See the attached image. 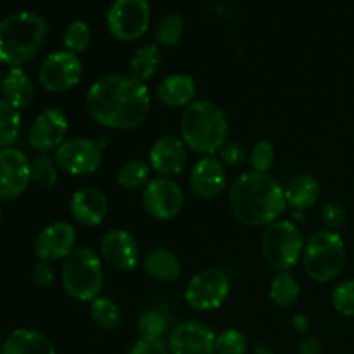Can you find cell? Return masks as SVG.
<instances>
[{
	"instance_id": "obj_1",
	"label": "cell",
	"mask_w": 354,
	"mask_h": 354,
	"mask_svg": "<svg viewBox=\"0 0 354 354\" xmlns=\"http://www.w3.org/2000/svg\"><path fill=\"white\" fill-rule=\"evenodd\" d=\"M90 118L111 130H133L151 113L147 85L131 75L113 73L90 85L85 95Z\"/></svg>"
},
{
	"instance_id": "obj_2",
	"label": "cell",
	"mask_w": 354,
	"mask_h": 354,
	"mask_svg": "<svg viewBox=\"0 0 354 354\" xmlns=\"http://www.w3.org/2000/svg\"><path fill=\"white\" fill-rule=\"evenodd\" d=\"M228 204L239 221L249 227H268L287 207L283 187L268 173L249 171L239 176L228 192Z\"/></svg>"
},
{
	"instance_id": "obj_3",
	"label": "cell",
	"mask_w": 354,
	"mask_h": 354,
	"mask_svg": "<svg viewBox=\"0 0 354 354\" xmlns=\"http://www.w3.org/2000/svg\"><path fill=\"white\" fill-rule=\"evenodd\" d=\"M48 24L40 14L21 10L0 21V62L21 68L44 47Z\"/></svg>"
},
{
	"instance_id": "obj_4",
	"label": "cell",
	"mask_w": 354,
	"mask_h": 354,
	"mask_svg": "<svg viewBox=\"0 0 354 354\" xmlns=\"http://www.w3.org/2000/svg\"><path fill=\"white\" fill-rule=\"evenodd\" d=\"M180 135L189 149L213 156L228 140L227 116L211 100H194L180 118Z\"/></svg>"
},
{
	"instance_id": "obj_5",
	"label": "cell",
	"mask_w": 354,
	"mask_h": 354,
	"mask_svg": "<svg viewBox=\"0 0 354 354\" xmlns=\"http://www.w3.org/2000/svg\"><path fill=\"white\" fill-rule=\"evenodd\" d=\"M61 280L69 297L92 303L104 286L102 261L92 249L76 248L62 263Z\"/></svg>"
},
{
	"instance_id": "obj_6",
	"label": "cell",
	"mask_w": 354,
	"mask_h": 354,
	"mask_svg": "<svg viewBox=\"0 0 354 354\" xmlns=\"http://www.w3.org/2000/svg\"><path fill=\"white\" fill-rule=\"evenodd\" d=\"M346 263V245L334 230H320L308 239L303 252L304 273L315 282H330L341 275Z\"/></svg>"
},
{
	"instance_id": "obj_7",
	"label": "cell",
	"mask_w": 354,
	"mask_h": 354,
	"mask_svg": "<svg viewBox=\"0 0 354 354\" xmlns=\"http://www.w3.org/2000/svg\"><path fill=\"white\" fill-rule=\"evenodd\" d=\"M303 234L294 221L277 220L265 227L261 235V254L272 268L289 272L303 259Z\"/></svg>"
},
{
	"instance_id": "obj_8",
	"label": "cell",
	"mask_w": 354,
	"mask_h": 354,
	"mask_svg": "<svg viewBox=\"0 0 354 354\" xmlns=\"http://www.w3.org/2000/svg\"><path fill=\"white\" fill-rule=\"evenodd\" d=\"M151 24L149 0H114L107 12V28L121 41H133L144 37Z\"/></svg>"
},
{
	"instance_id": "obj_9",
	"label": "cell",
	"mask_w": 354,
	"mask_h": 354,
	"mask_svg": "<svg viewBox=\"0 0 354 354\" xmlns=\"http://www.w3.org/2000/svg\"><path fill=\"white\" fill-rule=\"evenodd\" d=\"M230 294V279L221 270H203L189 280L185 303L196 311L218 310Z\"/></svg>"
},
{
	"instance_id": "obj_10",
	"label": "cell",
	"mask_w": 354,
	"mask_h": 354,
	"mask_svg": "<svg viewBox=\"0 0 354 354\" xmlns=\"http://www.w3.org/2000/svg\"><path fill=\"white\" fill-rule=\"evenodd\" d=\"M83 76V66L78 55L68 50L52 52L38 69V80L45 90L54 93L75 88Z\"/></svg>"
},
{
	"instance_id": "obj_11",
	"label": "cell",
	"mask_w": 354,
	"mask_h": 354,
	"mask_svg": "<svg viewBox=\"0 0 354 354\" xmlns=\"http://www.w3.org/2000/svg\"><path fill=\"white\" fill-rule=\"evenodd\" d=\"M54 159L57 168L68 175H92L102 165V147L90 138H69L55 151Z\"/></svg>"
},
{
	"instance_id": "obj_12",
	"label": "cell",
	"mask_w": 354,
	"mask_h": 354,
	"mask_svg": "<svg viewBox=\"0 0 354 354\" xmlns=\"http://www.w3.org/2000/svg\"><path fill=\"white\" fill-rule=\"evenodd\" d=\"M185 197L183 190L173 178H154L144 187L142 204L149 216L158 221H168L178 216Z\"/></svg>"
},
{
	"instance_id": "obj_13",
	"label": "cell",
	"mask_w": 354,
	"mask_h": 354,
	"mask_svg": "<svg viewBox=\"0 0 354 354\" xmlns=\"http://www.w3.org/2000/svg\"><path fill=\"white\" fill-rule=\"evenodd\" d=\"M69 121L64 111L57 107H47L33 120L28 133V142L31 149L40 154H47L50 151H57L66 142Z\"/></svg>"
},
{
	"instance_id": "obj_14",
	"label": "cell",
	"mask_w": 354,
	"mask_h": 354,
	"mask_svg": "<svg viewBox=\"0 0 354 354\" xmlns=\"http://www.w3.org/2000/svg\"><path fill=\"white\" fill-rule=\"evenodd\" d=\"M31 182V162L14 147L0 149V199L14 201L26 192Z\"/></svg>"
},
{
	"instance_id": "obj_15",
	"label": "cell",
	"mask_w": 354,
	"mask_h": 354,
	"mask_svg": "<svg viewBox=\"0 0 354 354\" xmlns=\"http://www.w3.org/2000/svg\"><path fill=\"white\" fill-rule=\"evenodd\" d=\"M78 234L68 221H55L41 228L35 241V252L40 261H59L66 259L76 249Z\"/></svg>"
},
{
	"instance_id": "obj_16",
	"label": "cell",
	"mask_w": 354,
	"mask_h": 354,
	"mask_svg": "<svg viewBox=\"0 0 354 354\" xmlns=\"http://www.w3.org/2000/svg\"><path fill=\"white\" fill-rule=\"evenodd\" d=\"M100 256L104 261L120 272H131L140 261V249L133 235L123 228L106 232L100 241Z\"/></svg>"
},
{
	"instance_id": "obj_17",
	"label": "cell",
	"mask_w": 354,
	"mask_h": 354,
	"mask_svg": "<svg viewBox=\"0 0 354 354\" xmlns=\"http://www.w3.org/2000/svg\"><path fill=\"white\" fill-rule=\"evenodd\" d=\"M168 348L171 354H216V335L201 322H182L169 334Z\"/></svg>"
},
{
	"instance_id": "obj_18",
	"label": "cell",
	"mask_w": 354,
	"mask_h": 354,
	"mask_svg": "<svg viewBox=\"0 0 354 354\" xmlns=\"http://www.w3.org/2000/svg\"><path fill=\"white\" fill-rule=\"evenodd\" d=\"M189 161V147L182 138L175 135H165L151 145L149 165L162 178L180 175Z\"/></svg>"
},
{
	"instance_id": "obj_19",
	"label": "cell",
	"mask_w": 354,
	"mask_h": 354,
	"mask_svg": "<svg viewBox=\"0 0 354 354\" xmlns=\"http://www.w3.org/2000/svg\"><path fill=\"white\" fill-rule=\"evenodd\" d=\"M190 189L199 199L209 201L220 196L227 185L225 165L214 156H204L190 171Z\"/></svg>"
},
{
	"instance_id": "obj_20",
	"label": "cell",
	"mask_w": 354,
	"mask_h": 354,
	"mask_svg": "<svg viewBox=\"0 0 354 354\" xmlns=\"http://www.w3.org/2000/svg\"><path fill=\"white\" fill-rule=\"evenodd\" d=\"M69 213L76 223L83 227H97L109 213V197L97 187H83L71 196Z\"/></svg>"
},
{
	"instance_id": "obj_21",
	"label": "cell",
	"mask_w": 354,
	"mask_h": 354,
	"mask_svg": "<svg viewBox=\"0 0 354 354\" xmlns=\"http://www.w3.org/2000/svg\"><path fill=\"white\" fill-rule=\"evenodd\" d=\"M197 93L196 82L192 76L183 75V73H176V75H169L159 83L158 86V97L165 106L168 107H187L194 102Z\"/></svg>"
},
{
	"instance_id": "obj_22",
	"label": "cell",
	"mask_w": 354,
	"mask_h": 354,
	"mask_svg": "<svg viewBox=\"0 0 354 354\" xmlns=\"http://www.w3.org/2000/svg\"><path fill=\"white\" fill-rule=\"evenodd\" d=\"M2 354H57L54 344L44 334L31 328H16L7 335Z\"/></svg>"
},
{
	"instance_id": "obj_23",
	"label": "cell",
	"mask_w": 354,
	"mask_h": 354,
	"mask_svg": "<svg viewBox=\"0 0 354 354\" xmlns=\"http://www.w3.org/2000/svg\"><path fill=\"white\" fill-rule=\"evenodd\" d=\"M283 194H286L287 206L297 211H306L320 199V183L310 173H299L283 187Z\"/></svg>"
},
{
	"instance_id": "obj_24",
	"label": "cell",
	"mask_w": 354,
	"mask_h": 354,
	"mask_svg": "<svg viewBox=\"0 0 354 354\" xmlns=\"http://www.w3.org/2000/svg\"><path fill=\"white\" fill-rule=\"evenodd\" d=\"M144 270L158 282H175L182 273L180 259L165 248H156L144 258Z\"/></svg>"
},
{
	"instance_id": "obj_25",
	"label": "cell",
	"mask_w": 354,
	"mask_h": 354,
	"mask_svg": "<svg viewBox=\"0 0 354 354\" xmlns=\"http://www.w3.org/2000/svg\"><path fill=\"white\" fill-rule=\"evenodd\" d=\"M3 99L12 104L16 109L30 106L35 95V86L30 75L23 68H10L2 82Z\"/></svg>"
},
{
	"instance_id": "obj_26",
	"label": "cell",
	"mask_w": 354,
	"mask_h": 354,
	"mask_svg": "<svg viewBox=\"0 0 354 354\" xmlns=\"http://www.w3.org/2000/svg\"><path fill=\"white\" fill-rule=\"evenodd\" d=\"M159 64H161V50L158 45H144L131 55L128 75L145 83L158 73Z\"/></svg>"
},
{
	"instance_id": "obj_27",
	"label": "cell",
	"mask_w": 354,
	"mask_h": 354,
	"mask_svg": "<svg viewBox=\"0 0 354 354\" xmlns=\"http://www.w3.org/2000/svg\"><path fill=\"white\" fill-rule=\"evenodd\" d=\"M301 296L296 277L289 272H279L270 283V299L280 308H292Z\"/></svg>"
},
{
	"instance_id": "obj_28",
	"label": "cell",
	"mask_w": 354,
	"mask_h": 354,
	"mask_svg": "<svg viewBox=\"0 0 354 354\" xmlns=\"http://www.w3.org/2000/svg\"><path fill=\"white\" fill-rule=\"evenodd\" d=\"M151 165L142 159H131L124 162L118 171V185L124 190H137L151 182Z\"/></svg>"
},
{
	"instance_id": "obj_29",
	"label": "cell",
	"mask_w": 354,
	"mask_h": 354,
	"mask_svg": "<svg viewBox=\"0 0 354 354\" xmlns=\"http://www.w3.org/2000/svg\"><path fill=\"white\" fill-rule=\"evenodd\" d=\"M90 317L99 327L106 330H116L123 322V313L120 306L109 297H95L90 303Z\"/></svg>"
},
{
	"instance_id": "obj_30",
	"label": "cell",
	"mask_w": 354,
	"mask_h": 354,
	"mask_svg": "<svg viewBox=\"0 0 354 354\" xmlns=\"http://www.w3.org/2000/svg\"><path fill=\"white\" fill-rule=\"evenodd\" d=\"M21 133L19 109L0 99V149L10 147Z\"/></svg>"
},
{
	"instance_id": "obj_31",
	"label": "cell",
	"mask_w": 354,
	"mask_h": 354,
	"mask_svg": "<svg viewBox=\"0 0 354 354\" xmlns=\"http://www.w3.org/2000/svg\"><path fill=\"white\" fill-rule=\"evenodd\" d=\"M183 31H185L183 17L178 12H169L162 17L161 23L156 28V40L165 47H175L182 40Z\"/></svg>"
},
{
	"instance_id": "obj_32",
	"label": "cell",
	"mask_w": 354,
	"mask_h": 354,
	"mask_svg": "<svg viewBox=\"0 0 354 354\" xmlns=\"http://www.w3.org/2000/svg\"><path fill=\"white\" fill-rule=\"evenodd\" d=\"M57 165L55 159L48 154H38L31 162V182L45 190H50L57 185Z\"/></svg>"
},
{
	"instance_id": "obj_33",
	"label": "cell",
	"mask_w": 354,
	"mask_h": 354,
	"mask_svg": "<svg viewBox=\"0 0 354 354\" xmlns=\"http://www.w3.org/2000/svg\"><path fill=\"white\" fill-rule=\"evenodd\" d=\"M138 334L140 339L162 341V335L168 330V318L159 310H147L138 318Z\"/></svg>"
},
{
	"instance_id": "obj_34",
	"label": "cell",
	"mask_w": 354,
	"mask_h": 354,
	"mask_svg": "<svg viewBox=\"0 0 354 354\" xmlns=\"http://www.w3.org/2000/svg\"><path fill=\"white\" fill-rule=\"evenodd\" d=\"M90 41H92V30L85 21H73L64 30L62 44L68 52L76 55L82 54L90 47Z\"/></svg>"
},
{
	"instance_id": "obj_35",
	"label": "cell",
	"mask_w": 354,
	"mask_h": 354,
	"mask_svg": "<svg viewBox=\"0 0 354 354\" xmlns=\"http://www.w3.org/2000/svg\"><path fill=\"white\" fill-rule=\"evenodd\" d=\"M248 348V337L237 328H227L216 335V348H214L216 354H245Z\"/></svg>"
},
{
	"instance_id": "obj_36",
	"label": "cell",
	"mask_w": 354,
	"mask_h": 354,
	"mask_svg": "<svg viewBox=\"0 0 354 354\" xmlns=\"http://www.w3.org/2000/svg\"><path fill=\"white\" fill-rule=\"evenodd\" d=\"M251 161L252 171L256 173H268L272 169L273 162H275V147L272 142L268 140H259L256 142L254 147L251 149Z\"/></svg>"
},
{
	"instance_id": "obj_37",
	"label": "cell",
	"mask_w": 354,
	"mask_h": 354,
	"mask_svg": "<svg viewBox=\"0 0 354 354\" xmlns=\"http://www.w3.org/2000/svg\"><path fill=\"white\" fill-rule=\"evenodd\" d=\"M332 304L335 311L344 317H354V279L339 283L332 292Z\"/></svg>"
},
{
	"instance_id": "obj_38",
	"label": "cell",
	"mask_w": 354,
	"mask_h": 354,
	"mask_svg": "<svg viewBox=\"0 0 354 354\" xmlns=\"http://www.w3.org/2000/svg\"><path fill=\"white\" fill-rule=\"evenodd\" d=\"M346 218H348V211L341 201L327 203L322 209V223H324L325 230L337 232L346 223Z\"/></svg>"
},
{
	"instance_id": "obj_39",
	"label": "cell",
	"mask_w": 354,
	"mask_h": 354,
	"mask_svg": "<svg viewBox=\"0 0 354 354\" xmlns=\"http://www.w3.org/2000/svg\"><path fill=\"white\" fill-rule=\"evenodd\" d=\"M218 152H220V161L232 168L244 165V161L248 159V149L237 140H227Z\"/></svg>"
},
{
	"instance_id": "obj_40",
	"label": "cell",
	"mask_w": 354,
	"mask_h": 354,
	"mask_svg": "<svg viewBox=\"0 0 354 354\" xmlns=\"http://www.w3.org/2000/svg\"><path fill=\"white\" fill-rule=\"evenodd\" d=\"M127 354H169V348L162 341H151V339H138L133 342Z\"/></svg>"
},
{
	"instance_id": "obj_41",
	"label": "cell",
	"mask_w": 354,
	"mask_h": 354,
	"mask_svg": "<svg viewBox=\"0 0 354 354\" xmlns=\"http://www.w3.org/2000/svg\"><path fill=\"white\" fill-rule=\"evenodd\" d=\"M31 280L37 287H48L54 282V270L47 261H38L31 270Z\"/></svg>"
},
{
	"instance_id": "obj_42",
	"label": "cell",
	"mask_w": 354,
	"mask_h": 354,
	"mask_svg": "<svg viewBox=\"0 0 354 354\" xmlns=\"http://www.w3.org/2000/svg\"><path fill=\"white\" fill-rule=\"evenodd\" d=\"M299 354H324V344L317 337H306L299 344Z\"/></svg>"
},
{
	"instance_id": "obj_43",
	"label": "cell",
	"mask_w": 354,
	"mask_h": 354,
	"mask_svg": "<svg viewBox=\"0 0 354 354\" xmlns=\"http://www.w3.org/2000/svg\"><path fill=\"white\" fill-rule=\"evenodd\" d=\"M290 325H292L294 330L299 332V334H303V332H306L308 328H310V320H308L306 315L297 313V315H294L292 320H290Z\"/></svg>"
},
{
	"instance_id": "obj_44",
	"label": "cell",
	"mask_w": 354,
	"mask_h": 354,
	"mask_svg": "<svg viewBox=\"0 0 354 354\" xmlns=\"http://www.w3.org/2000/svg\"><path fill=\"white\" fill-rule=\"evenodd\" d=\"M254 354H275V353H273V349L270 348V346L258 344V346H256V349H254Z\"/></svg>"
},
{
	"instance_id": "obj_45",
	"label": "cell",
	"mask_w": 354,
	"mask_h": 354,
	"mask_svg": "<svg viewBox=\"0 0 354 354\" xmlns=\"http://www.w3.org/2000/svg\"><path fill=\"white\" fill-rule=\"evenodd\" d=\"M0 218H2V207H0Z\"/></svg>"
}]
</instances>
